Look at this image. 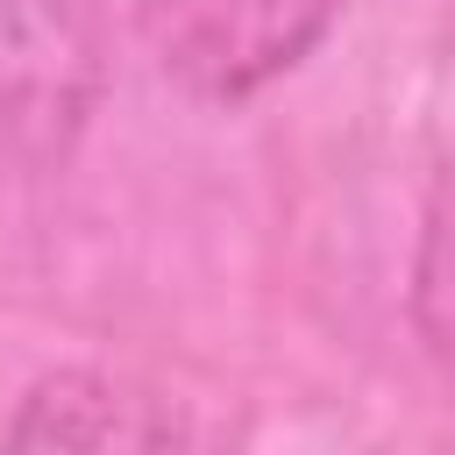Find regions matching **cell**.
Returning <instances> with one entry per match:
<instances>
[{"label":"cell","instance_id":"6da1fadb","mask_svg":"<svg viewBox=\"0 0 455 455\" xmlns=\"http://www.w3.org/2000/svg\"><path fill=\"white\" fill-rule=\"evenodd\" d=\"M348 0H135L149 64L199 107H242L299 71Z\"/></svg>","mask_w":455,"mask_h":455},{"label":"cell","instance_id":"7a4b0ae2","mask_svg":"<svg viewBox=\"0 0 455 455\" xmlns=\"http://www.w3.org/2000/svg\"><path fill=\"white\" fill-rule=\"evenodd\" d=\"M107 100V43L85 0H0V156L57 164Z\"/></svg>","mask_w":455,"mask_h":455},{"label":"cell","instance_id":"3957f363","mask_svg":"<svg viewBox=\"0 0 455 455\" xmlns=\"http://www.w3.org/2000/svg\"><path fill=\"white\" fill-rule=\"evenodd\" d=\"M7 441L14 448H178V441H199V427L171 398H156L128 377L57 370L21 398Z\"/></svg>","mask_w":455,"mask_h":455}]
</instances>
